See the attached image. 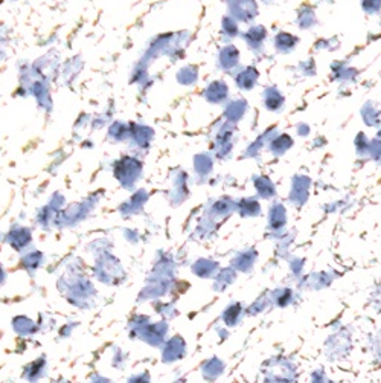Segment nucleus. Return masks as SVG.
<instances>
[{"label":"nucleus","mask_w":381,"mask_h":383,"mask_svg":"<svg viewBox=\"0 0 381 383\" xmlns=\"http://www.w3.org/2000/svg\"><path fill=\"white\" fill-rule=\"evenodd\" d=\"M336 272H311L308 275H304L302 278H299L296 281V289L297 290H323L328 289V287L334 283V279L337 275H334Z\"/></svg>","instance_id":"3"},{"label":"nucleus","mask_w":381,"mask_h":383,"mask_svg":"<svg viewBox=\"0 0 381 383\" xmlns=\"http://www.w3.org/2000/svg\"><path fill=\"white\" fill-rule=\"evenodd\" d=\"M244 313H246V309H243L240 303H232L223 312V323L228 327H235L241 321Z\"/></svg>","instance_id":"6"},{"label":"nucleus","mask_w":381,"mask_h":383,"mask_svg":"<svg viewBox=\"0 0 381 383\" xmlns=\"http://www.w3.org/2000/svg\"><path fill=\"white\" fill-rule=\"evenodd\" d=\"M258 258V252L256 251H244L241 254H238L236 258H234V263L232 266L236 270H241V272H250L254 269L255 262Z\"/></svg>","instance_id":"5"},{"label":"nucleus","mask_w":381,"mask_h":383,"mask_svg":"<svg viewBox=\"0 0 381 383\" xmlns=\"http://www.w3.org/2000/svg\"><path fill=\"white\" fill-rule=\"evenodd\" d=\"M297 297V289L288 286L276 287V289L270 290L271 305L276 307V309H287V307L296 304Z\"/></svg>","instance_id":"4"},{"label":"nucleus","mask_w":381,"mask_h":383,"mask_svg":"<svg viewBox=\"0 0 381 383\" xmlns=\"http://www.w3.org/2000/svg\"><path fill=\"white\" fill-rule=\"evenodd\" d=\"M270 228L275 232L281 231L285 223H287V214H285V208L282 205H275V208L270 211Z\"/></svg>","instance_id":"8"},{"label":"nucleus","mask_w":381,"mask_h":383,"mask_svg":"<svg viewBox=\"0 0 381 383\" xmlns=\"http://www.w3.org/2000/svg\"><path fill=\"white\" fill-rule=\"evenodd\" d=\"M367 347H369L373 362L381 365V328L367 338Z\"/></svg>","instance_id":"10"},{"label":"nucleus","mask_w":381,"mask_h":383,"mask_svg":"<svg viewBox=\"0 0 381 383\" xmlns=\"http://www.w3.org/2000/svg\"><path fill=\"white\" fill-rule=\"evenodd\" d=\"M323 351L330 362H342L349 358L352 351V330L349 325L336 324L325 339Z\"/></svg>","instance_id":"2"},{"label":"nucleus","mask_w":381,"mask_h":383,"mask_svg":"<svg viewBox=\"0 0 381 383\" xmlns=\"http://www.w3.org/2000/svg\"><path fill=\"white\" fill-rule=\"evenodd\" d=\"M287 259H288L291 275H293V278L297 281L299 278L304 277L302 272H304V268H305V262L302 258H297V257H291V258H287Z\"/></svg>","instance_id":"13"},{"label":"nucleus","mask_w":381,"mask_h":383,"mask_svg":"<svg viewBox=\"0 0 381 383\" xmlns=\"http://www.w3.org/2000/svg\"><path fill=\"white\" fill-rule=\"evenodd\" d=\"M217 269H219V266H217L215 263H210V262H200V263H197V266H195L197 275H201V277L214 275Z\"/></svg>","instance_id":"14"},{"label":"nucleus","mask_w":381,"mask_h":383,"mask_svg":"<svg viewBox=\"0 0 381 383\" xmlns=\"http://www.w3.org/2000/svg\"><path fill=\"white\" fill-rule=\"evenodd\" d=\"M270 307H273V305H271L270 290H264L261 295L255 299V303H251V305L247 307L246 313L250 314V316H255V314H260L267 309H270Z\"/></svg>","instance_id":"7"},{"label":"nucleus","mask_w":381,"mask_h":383,"mask_svg":"<svg viewBox=\"0 0 381 383\" xmlns=\"http://www.w3.org/2000/svg\"><path fill=\"white\" fill-rule=\"evenodd\" d=\"M369 305L376 310L377 314H381V279L376 283L369 292Z\"/></svg>","instance_id":"12"},{"label":"nucleus","mask_w":381,"mask_h":383,"mask_svg":"<svg viewBox=\"0 0 381 383\" xmlns=\"http://www.w3.org/2000/svg\"><path fill=\"white\" fill-rule=\"evenodd\" d=\"M262 383H297V365L284 354L271 356L262 364Z\"/></svg>","instance_id":"1"},{"label":"nucleus","mask_w":381,"mask_h":383,"mask_svg":"<svg viewBox=\"0 0 381 383\" xmlns=\"http://www.w3.org/2000/svg\"><path fill=\"white\" fill-rule=\"evenodd\" d=\"M236 279V273L234 269H224L223 272L219 273V278H217V283H215V289L219 290H224L226 287H229Z\"/></svg>","instance_id":"11"},{"label":"nucleus","mask_w":381,"mask_h":383,"mask_svg":"<svg viewBox=\"0 0 381 383\" xmlns=\"http://www.w3.org/2000/svg\"><path fill=\"white\" fill-rule=\"evenodd\" d=\"M223 371H224V364L219 358H212L206 362L205 367H203L205 378L209 380H215L217 378H220Z\"/></svg>","instance_id":"9"},{"label":"nucleus","mask_w":381,"mask_h":383,"mask_svg":"<svg viewBox=\"0 0 381 383\" xmlns=\"http://www.w3.org/2000/svg\"><path fill=\"white\" fill-rule=\"evenodd\" d=\"M330 383H336V382H332V380H330Z\"/></svg>","instance_id":"16"},{"label":"nucleus","mask_w":381,"mask_h":383,"mask_svg":"<svg viewBox=\"0 0 381 383\" xmlns=\"http://www.w3.org/2000/svg\"><path fill=\"white\" fill-rule=\"evenodd\" d=\"M310 382L311 383H330V379L326 378L325 368L317 367L316 369H312L311 374H310Z\"/></svg>","instance_id":"15"}]
</instances>
